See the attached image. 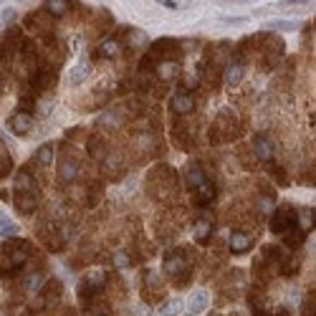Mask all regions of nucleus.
Returning a JSON list of instances; mask_svg holds the SVG:
<instances>
[{
	"instance_id": "nucleus-1",
	"label": "nucleus",
	"mask_w": 316,
	"mask_h": 316,
	"mask_svg": "<svg viewBox=\"0 0 316 316\" xmlns=\"http://www.w3.org/2000/svg\"><path fill=\"white\" fill-rule=\"evenodd\" d=\"M31 255V246L23 241H13L3 246V278H13L28 260Z\"/></svg>"
},
{
	"instance_id": "nucleus-2",
	"label": "nucleus",
	"mask_w": 316,
	"mask_h": 316,
	"mask_svg": "<svg viewBox=\"0 0 316 316\" xmlns=\"http://www.w3.org/2000/svg\"><path fill=\"white\" fill-rule=\"evenodd\" d=\"M104 283H107V273L104 271H91L81 283H78V301H81V306H91L94 304V299L104 291Z\"/></svg>"
},
{
	"instance_id": "nucleus-3",
	"label": "nucleus",
	"mask_w": 316,
	"mask_h": 316,
	"mask_svg": "<svg viewBox=\"0 0 316 316\" xmlns=\"http://www.w3.org/2000/svg\"><path fill=\"white\" fill-rule=\"evenodd\" d=\"M165 273L170 276V278H175L177 281V286H185L190 278V268H188V255L185 251H170L165 255Z\"/></svg>"
},
{
	"instance_id": "nucleus-4",
	"label": "nucleus",
	"mask_w": 316,
	"mask_h": 316,
	"mask_svg": "<svg viewBox=\"0 0 316 316\" xmlns=\"http://www.w3.org/2000/svg\"><path fill=\"white\" fill-rule=\"evenodd\" d=\"M291 228H299V213H296V207H291V205H281V207L271 215V230H273L276 235H283V233L291 230Z\"/></svg>"
},
{
	"instance_id": "nucleus-5",
	"label": "nucleus",
	"mask_w": 316,
	"mask_h": 316,
	"mask_svg": "<svg viewBox=\"0 0 316 316\" xmlns=\"http://www.w3.org/2000/svg\"><path fill=\"white\" fill-rule=\"evenodd\" d=\"M175 182H177L175 170L160 165V170H154V172L147 177V190H152V195H157V190H167V188H170V192H172Z\"/></svg>"
},
{
	"instance_id": "nucleus-6",
	"label": "nucleus",
	"mask_w": 316,
	"mask_h": 316,
	"mask_svg": "<svg viewBox=\"0 0 316 316\" xmlns=\"http://www.w3.org/2000/svg\"><path fill=\"white\" fill-rule=\"evenodd\" d=\"M243 76H246V59H243V54H235L230 61L225 63V73H223V81H225V86H238L241 81H243Z\"/></svg>"
},
{
	"instance_id": "nucleus-7",
	"label": "nucleus",
	"mask_w": 316,
	"mask_h": 316,
	"mask_svg": "<svg viewBox=\"0 0 316 316\" xmlns=\"http://www.w3.org/2000/svg\"><path fill=\"white\" fill-rule=\"evenodd\" d=\"M8 126L15 137H28L31 129H33V117L25 112V109H18L10 119H8Z\"/></svg>"
},
{
	"instance_id": "nucleus-8",
	"label": "nucleus",
	"mask_w": 316,
	"mask_h": 316,
	"mask_svg": "<svg viewBox=\"0 0 316 316\" xmlns=\"http://www.w3.org/2000/svg\"><path fill=\"white\" fill-rule=\"evenodd\" d=\"M213 230H215L213 218H210V215H200V218L195 220V225H192V238H195V243L205 246V243L213 238Z\"/></svg>"
},
{
	"instance_id": "nucleus-9",
	"label": "nucleus",
	"mask_w": 316,
	"mask_h": 316,
	"mask_svg": "<svg viewBox=\"0 0 316 316\" xmlns=\"http://www.w3.org/2000/svg\"><path fill=\"white\" fill-rule=\"evenodd\" d=\"M13 205L20 215H31L38 205V192H13Z\"/></svg>"
},
{
	"instance_id": "nucleus-10",
	"label": "nucleus",
	"mask_w": 316,
	"mask_h": 316,
	"mask_svg": "<svg viewBox=\"0 0 316 316\" xmlns=\"http://www.w3.org/2000/svg\"><path fill=\"white\" fill-rule=\"evenodd\" d=\"M253 152L258 154V160L271 162V160H273V154H276L273 139H271V137H266V134H255V137H253Z\"/></svg>"
},
{
	"instance_id": "nucleus-11",
	"label": "nucleus",
	"mask_w": 316,
	"mask_h": 316,
	"mask_svg": "<svg viewBox=\"0 0 316 316\" xmlns=\"http://www.w3.org/2000/svg\"><path fill=\"white\" fill-rule=\"evenodd\" d=\"M228 248L233 253H248L253 248V238L248 233H243V230H233L230 235H228Z\"/></svg>"
},
{
	"instance_id": "nucleus-12",
	"label": "nucleus",
	"mask_w": 316,
	"mask_h": 316,
	"mask_svg": "<svg viewBox=\"0 0 316 316\" xmlns=\"http://www.w3.org/2000/svg\"><path fill=\"white\" fill-rule=\"evenodd\" d=\"M76 177H78V162L73 157H63L61 165H59V180H61L63 185H68Z\"/></svg>"
},
{
	"instance_id": "nucleus-13",
	"label": "nucleus",
	"mask_w": 316,
	"mask_h": 316,
	"mask_svg": "<svg viewBox=\"0 0 316 316\" xmlns=\"http://www.w3.org/2000/svg\"><path fill=\"white\" fill-rule=\"evenodd\" d=\"M192 192H195V205H210V202L215 200V195H218V188H215L210 180H205V182H200Z\"/></svg>"
},
{
	"instance_id": "nucleus-14",
	"label": "nucleus",
	"mask_w": 316,
	"mask_h": 316,
	"mask_svg": "<svg viewBox=\"0 0 316 316\" xmlns=\"http://www.w3.org/2000/svg\"><path fill=\"white\" fill-rule=\"evenodd\" d=\"M89 71H91V63H89V56H81L76 66L71 68V73H68V84L71 86H78L86 76H89Z\"/></svg>"
},
{
	"instance_id": "nucleus-15",
	"label": "nucleus",
	"mask_w": 316,
	"mask_h": 316,
	"mask_svg": "<svg viewBox=\"0 0 316 316\" xmlns=\"http://www.w3.org/2000/svg\"><path fill=\"white\" fill-rule=\"evenodd\" d=\"M154 71H157V76H160L162 81H175V78L180 76V63L165 59V61H160L154 66Z\"/></svg>"
},
{
	"instance_id": "nucleus-16",
	"label": "nucleus",
	"mask_w": 316,
	"mask_h": 316,
	"mask_svg": "<svg viewBox=\"0 0 316 316\" xmlns=\"http://www.w3.org/2000/svg\"><path fill=\"white\" fill-rule=\"evenodd\" d=\"M170 107H172V112H175V114H190V112L195 109V101H192V96H190V94L180 91V94H175V96L170 99Z\"/></svg>"
},
{
	"instance_id": "nucleus-17",
	"label": "nucleus",
	"mask_w": 316,
	"mask_h": 316,
	"mask_svg": "<svg viewBox=\"0 0 316 316\" xmlns=\"http://www.w3.org/2000/svg\"><path fill=\"white\" fill-rule=\"evenodd\" d=\"M205 180H207V177H205V170H202L200 165H195V162H192V165L185 167V182H188L190 190H195L200 182H205Z\"/></svg>"
},
{
	"instance_id": "nucleus-18",
	"label": "nucleus",
	"mask_w": 316,
	"mask_h": 316,
	"mask_svg": "<svg viewBox=\"0 0 316 316\" xmlns=\"http://www.w3.org/2000/svg\"><path fill=\"white\" fill-rule=\"evenodd\" d=\"M51 162H54V144L46 142V144L38 147V152H36V157H33V165H36V167H48Z\"/></svg>"
},
{
	"instance_id": "nucleus-19",
	"label": "nucleus",
	"mask_w": 316,
	"mask_h": 316,
	"mask_svg": "<svg viewBox=\"0 0 316 316\" xmlns=\"http://www.w3.org/2000/svg\"><path fill=\"white\" fill-rule=\"evenodd\" d=\"M304 241H306V233H304V230H299V228H291V230H286V233H283V246H286V248H291V251L301 248V246H304Z\"/></svg>"
},
{
	"instance_id": "nucleus-20",
	"label": "nucleus",
	"mask_w": 316,
	"mask_h": 316,
	"mask_svg": "<svg viewBox=\"0 0 316 316\" xmlns=\"http://www.w3.org/2000/svg\"><path fill=\"white\" fill-rule=\"evenodd\" d=\"M15 190H18V192H38V190H36V180H33V175H31L28 170H20V172L15 175Z\"/></svg>"
},
{
	"instance_id": "nucleus-21",
	"label": "nucleus",
	"mask_w": 316,
	"mask_h": 316,
	"mask_svg": "<svg viewBox=\"0 0 316 316\" xmlns=\"http://www.w3.org/2000/svg\"><path fill=\"white\" fill-rule=\"evenodd\" d=\"M18 233H20L18 223L13 218H8V213H0V235L3 238H15Z\"/></svg>"
},
{
	"instance_id": "nucleus-22",
	"label": "nucleus",
	"mask_w": 316,
	"mask_h": 316,
	"mask_svg": "<svg viewBox=\"0 0 316 316\" xmlns=\"http://www.w3.org/2000/svg\"><path fill=\"white\" fill-rule=\"evenodd\" d=\"M41 288H43V301H46V304H56V301H59V296H61V283H59L56 278H51V281L43 283Z\"/></svg>"
},
{
	"instance_id": "nucleus-23",
	"label": "nucleus",
	"mask_w": 316,
	"mask_h": 316,
	"mask_svg": "<svg viewBox=\"0 0 316 316\" xmlns=\"http://www.w3.org/2000/svg\"><path fill=\"white\" fill-rule=\"evenodd\" d=\"M68 3L66 0H48V3H43V13H48V15H54V18H61L68 13Z\"/></svg>"
},
{
	"instance_id": "nucleus-24",
	"label": "nucleus",
	"mask_w": 316,
	"mask_h": 316,
	"mask_svg": "<svg viewBox=\"0 0 316 316\" xmlns=\"http://www.w3.org/2000/svg\"><path fill=\"white\" fill-rule=\"evenodd\" d=\"M205 309H207V294H205V291H197V294L190 299V314L197 316V314H202Z\"/></svg>"
},
{
	"instance_id": "nucleus-25",
	"label": "nucleus",
	"mask_w": 316,
	"mask_h": 316,
	"mask_svg": "<svg viewBox=\"0 0 316 316\" xmlns=\"http://www.w3.org/2000/svg\"><path fill=\"white\" fill-rule=\"evenodd\" d=\"M182 299H170L162 304V316H180L182 314Z\"/></svg>"
},
{
	"instance_id": "nucleus-26",
	"label": "nucleus",
	"mask_w": 316,
	"mask_h": 316,
	"mask_svg": "<svg viewBox=\"0 0 316 316\" xmlns=\"http://www.w3.org/2000/svg\"><path fill=\"white\" fill-rule=\"evenodd\" d=\"M314 228V207H301V218H299V230H311Z\"/></svg>"
},
{
	"instance_id": "nucleus-27",
	"label": "nucleus",
	"mask_w": 316,
	"mask_h": 316,
	"mask_svg": "<svg viewBox=\"0 0 316 316\" xmlns=\"http://www.w3.org/2000/svg\"><path fill=\"white\" fill-rule=\"evenodd\" d=\"M126 38H129V46H131V48L147 46V36H144L142 31H137V28H129V31H126Z\"/></svg>"
},
{
	"instance_id": "nucleus-28",
	"label": "nucleus",
	"mask_w": 316,
	"mask_h": 316,
	"mask_svg": "<svg viewBox=\"0 0 316 316\" xmlns=\"http://www.w3.org/2000/svg\"><path fill=\"white\" fill-rule=\"evenodd\" d=\"M117 54H119V41H114V38L112 41H104L101 48H99V56L101 59H114Z\"/></svg>"
},
{
	"instance_id": "nucleus-29",
	"label": "nucleus",
	"mask_w": 316,
	"mask_h": 316,
	"mask_svg": "<svg viewBox=\"0 0 316 316\" xmlns=\"http://www.w3.org/2000/svg\"><path fill=\"white\" fill-rule=\"evenodd\" d=\"M10 170H13V160H10V154H8V147L0 142V177H5Z\"/></svg>"
},
{
	"instance_id": "nucleus-30",
	"label": "nucleus",
	"mask_w": 316,
	"mask_h": 316,
	"mask_svg": "<svg viewBox=\"0 0 316 316\" xmlns=\"http://www.w3.org/2000/svg\"><path fill=\"white\" fill-rule=\"evenodd\" d=\"M43 283H46V278H43V273H38V271H33V273L25 278V288H28V291H41Z\"/></svg>"
},
{
	"instance_id": "nucleus-31",
	"label": "nucleus",
	"mask_w": 316,
	"mask_h": 316,
	"mask_svg": "<svg viewBox=\"0 0 316 316\" xmlns=\"http://www.w3.org/2000/svg\"><path fill=\"white\" fill-rule=\"evenodd\" d=\"M268 25L276 28V31H296L301 23H299V20H271Z\"/></svg>"
},
{
	"instance_id": "nucleus-32",
	"label": "nucleus",
	"mask_w": 316,
	"mask_h": 316,
	"mask_svg": "<svg viewBox=\"0 0 316 316\" xmlns=\"http://www.w3.org/2000/svg\"><path fill=\"white\" fill-rule=\"evenodd\" d=\"M271 207H273V192H271V195H263V197L258 200V210H260V213H266V215H268V213H271Z\"/></svg>"
},
{
	"instance_id": "nucleus-33",
	"label": "nucleus",
	"mask_w": 316,
	"mask_h": 316,
	"mask_svg": "<svg viewBox=\"0 0 316 316\" xmlns=\"http://www.w3.org/2000/svg\"><path fill=\"white\" fill-rule=\"evenodd\" d=\"M248 18H243V15H220V23H225V25H241Z\"/></svg>"
},
{
	"instance_id": "nucleus-34",
	"label": "nucleus",
	"mask_w": 316,
	"mask_h": 316,
	"mask_svg": "<svg viewBox=\"0 0 316 316\" xmlns=\"http://www.w3.org/2000/svg\"><path fill=\"white\" fill-rule=\"evenodd\" d=\"M114 263H117L119 268H129L131 260H129V255H124V253H117V255H114Z\"/></svg>"
},
{
	"instance_id": "nucleus-35",
	"label": "nucleus",
	"mask_w": 316,
	"mask_h": 316,
	"mask_svg": "<svg viewBox=\"0 0 316 316\" xmlns=\"http://www.w3.org/2000/svg\"><path fill=\"white\" fill-rule=\"evenodd\" d=\"M162 5H165L167 10H182V8H185L188 3H177V0H165Z\"/></svg>"
},
{
	"instance_id": "nucleus-36",
	"label": "nucleus",
	"mask_w": 316,
	"mask_h": 316,
	"mask_svg": "<svg viewBox=\"0 0 316 316\" xmlns=\"http://www.w3.org/2000/svg\"><path fill=\"white\" fill-rule=\"evenodd\" d=\"M304 316H314V296L306 299V304H304Z\"/></svg>"
},
{
	"instance_id": "nucleus-37",
	"label": "nucleus",
	"mask_w": 316,
	"mask_h": 316,
	"mask_svg": "<svg viewBox=\"0 0 316 316\" xmlns=\"http://www.w3.org/2000/svg\"><path fill=\"white\" fill-rule=\"evenodd\" d=\"M13 18H15V10H13V8H3V20L8 23V20H13Z\"/></svg>"
},
{
	"instance_id": "nucleus-38",
	"label": "nucleus",
	"mask_w": 316,
	"mask_h": 316,
	"mask_svg": "<svg viewBox=\"0 0 316 316\" xmlns=\"http://www.w3.org/2000/svg\"><path fill=\"white\" fill-rule=\"evenodd\" d=\"M137 316H154L152 314V309H147V306H139V314Z\"/></svg>"
},
{
	"instance_id": "nucleus-39",
	"label": "nucleus",
	"mask_w": 316,
	"mask_h": 316,
	"mask_svg": "<svg viewBox=\"0 0 316 316\" xmlns=\"http://www.w3.org/2000/svg\"><path fill=\"white\" fill-rule=\"evenodd\" d=\"M215 316H218V314H215Z\"/></svg>"
}]
</instances>
